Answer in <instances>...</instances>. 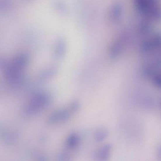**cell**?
Masks as SVG:
<instances>
[{
  "instance_id": "obj_1",
  "label": "cell",
  "mask_w": 161,
  "mask_h": 161,
  "mask_svg": "<svg viewBox=\"0 0 161 161\" xmlns=\"http://www.w3.org/2000/svg\"><path fill=\"white\" fill-rule=\"evenodd\" d=\"M111 146L110 144H107L103 146L97 151L96 154L97 158L101 160H105L109 157Z\"/></svg>"
},
{
  "instance_id": "obj_2",
  "label": "cell",
  "mask_w": 161,
  "mask_h": 161,
  "mask_svg": "<svg viewBox=\"0 0 161 161\" xmlns=\"http://www.w3.org/2000/svg\"><path fill=\"white\" fill-rule=\"evenodd\" d=\"M136 5L139 10L146 15H150L149 2L148 0H135Z\"/></svg>"
},
{
  "instance_id": "obj_5",
  "label": "cell",
  "mask_w": 161,
  "mask_h": 161,
  "mask_svg": "<svg viewBox=\"0 0 161 161\" xmlns=\"http://www.w3.org/2000/svg\"><path fill=\"white\" fill-rule=\"evenodd\" d=\"M154 82L157 86L161 87V75H156L154 78Z\"/></svg>"
},
{
  "instance_id": "obj_4",
  "label": "cell",
  "mask_w": 161,
  "mask_h": 161,
  "mask_svg": "<svg viewBox=\"0 0 161 161\" xmlns=\"http://www.w3.org/2000/svg\"><path fill=\"white\" fill-rule=\"evenodd\" d=\"M79 138L76 134H74L70 136L68 141V145L71 148H74L77 146L79 143Z\"/></svg>"
},
{
  "instance_id": "obj_3",
  "label": "cell",
  "mask_w": 161,
  "mask_h": 161,
  "mask_svg": "<svg viewBox=\"0 0 161 161\" xmlns=\"http://www.w3.org/2000/svg\"><path fill=\"white\" fill-rule=\"evenodd\" d=\"M108 134V131L106 129H101L97 132L95 135V140L98 142H102L106 138Z\"/></svg>"
}]
</instances>
